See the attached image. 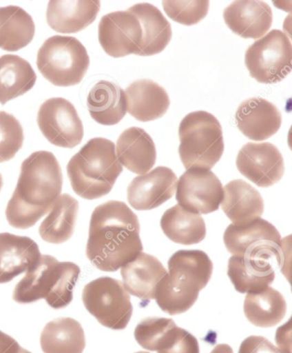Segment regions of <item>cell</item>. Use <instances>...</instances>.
<instances>
[{"instance_id": "1", "label": "cell", "mask_w": 292, "mask_h": 353, "mask_svg": "<svg viewBox=\"0 0 292 353\" xmlns=\"http://www.w3.org/2000/svg\"><path fill=\"white\" fill-rule=\"evenodd\" d=\"M140 223L127 204L108 201L91 216L86 256L98 270L115 272L143 252Z\"/></svg>"}, {"instance_id": "2", "label": "cell", "mask_w": 292, "mask_h": 353, "mask_svg": "<svg viewBox=\"0 0 292 353\" xmlns=\"http://www.w3.org/2000/svg\"><path fill=\"white\" fill-rule=\"evenodd\" d=\"M63 174L54 154L37 151L21 165V172L12 199L7 204L6 216L17 229H29L49 213L61 195Z\"/></svg>"}, {"instance_id": "3", "label": "cell", "mask_w": 292, "mask_h": 353, "mask_svg": "<svg viewBox=\"0 0 292 353\" xmlns=\"http://www.w3.org/2000/svg\"><path fill=\"white\" fill-rule=\"evenodd\" d=\"M168 268L157 285L156 299L164 312L179 315L194 305L212 276L213 265L202 250H178L169 259Z\"/></svg>"}, {"instance_id": "4", "label": "cell", "mask_w": 292, "mask_h": 353, "mask_svg": "<svg viewBox=\"0 0 292 353\" xmlns=\"http://www.w3.org/2000/svg\"><path fill=\"white\" fill-rule=\"evenodd\" d=\"M122 172L115 144L103 137L90 140L67 165L74 192L86 200L107 196Z\"/></svg>"}, {"instance_id": "5", "label": "cell", "mask_w": 292, "mask_h": 353, "mask_svg": "<svg viewBox=\"0 0 292 353\" xmlns=\"http://www.w3.org/2000/svg\"><path fill=\"white\" fill-rule=\"evenodd\" d=\"M79 265L59 262L50 255H41L14 288V301L27 305L45 299L52 309H64L73 300V291L80 276Z\"/></svg>"}, {"instance_id": "6", "label": "cell", "mask_w": 292, "mask_h": 353, "mask_svg": "<svg viewBox=\"0 0 292 353\" xmlns=\"http://www.w3.org/2000/svg\"><path fill=\"white\" fill-rule=\"evenodd\" d=\"M179 157L187 169L210 170L222 157L225 143L219 120L205 111L191 112L178 128Z\"/></svg>"}, {"instance_id": "7", "label": "cell", "mask_w": 292, "mask_h": 353, "mask_svg": "<svg viewBox=\"0 0 292 353\" xmlns=\"http://www.w3.org/2000/svg\"><path fill=\"white\" fill-rule=\"evenodd\" d=\"M37 67L45 79L57 87L82 82L90 65L87 49L75 37L55 35L39 49Z\"/></svg>"}, {"instance_id": "8", "label": "cell", "mask_w": 292, "mask_h": 353, "mask_svg": "<svg viewBox=\"0 0 292 353\" xmlns=\"http://www.w3.org/2000/svg\"><path fill=\"white\" fill-rule=\"evenodd\" d=\"M82 299L86 310L102 326L123 330L128 326L133 307L121 281L101 277L84 287Z\"/></svg>"}, {"instance_id": "9", "label": "cell", "mask_w": 292, "mask_h": 353, "mask_svg": "<svg viewBox=\"0 0 292 353\" xmlns=\"http://www.w3.org/2000/svg\"><path fill=\"white\" fill-rule=\"evenodd\" d=\"M292 46L284 32L273 30L249 46L245 65L258 83L272 84L286 79L291 70Z\"/></svg>"}, {"instance_id": "10", "label": "cell", "mask_w": 292, "mask_h": 353, "mask_svg": "<svg viewBox=\"0 0 292 353\" xmlns=\"http://www.w3.org/2000/svg\"><path fill=\"white\" fill-rule=\"evenodd\" d=\"M224 243L233 256L265 260L278 264L282 263V241L279 231L262 218L242 227L228 225L224 234Z\"/></svg>"}, {"instance_id": "11", "label": "cell", "mask_w": 292, "mask_h": 353, "mask_svg": "<svg viewBox=\"0 0 292 353\" xmlns=\"http://www.w3.org/2000/svg\"><path fill=\"white\" fill-rule=\"evenodd\" d=\"M39 128L45 139L54 145L73 148L83 139L84 130L76 109L64 98H52L39 109Z\"/></svg>"}, {"instance_id": "12", "label": "cell", "mask_w": 292, "mask_h": 353, "mask_svg": "<svg viewBox=\"0 0 292 353\" xmlns=\"http://www.w3.org/2000/svg\"><path fill=\"white\" fill-rule=\"evenodd\" d=\"M223 196L220 180L207 169H188L178 181L176 199L178 205L191 213H213L219 210Z\"/></svg>"}, {"instance_id": "13", "label": "cell", "mask_w": 292, "mask_h": 353, "mask_svg": "<svg viewBox=\"0 0 292 353\" xmlns=\"http://www.w3.org/2000/svg\"><path fill=\"white\" fill-rule=\"evenodd\" d=\"M98 32L101 48L111 57L139 54L143 41L142 28L135 14L129 10L105 15L98 23Z\"/></svg>"}, {"instance_id": "14", "label": "cell", "mask_w": 292, "mask_h": 353, "mask_svg": "<svg viewBox=\"0 0 292 353\" xmlns=\"http://www.w3.org/2000/svg\"><path fill=\"white\" fill-rule=\"evenodd\" d=\"M236 164L242 175L262 188L275 185L284 174L282 154L269 143L245 144L238 152Z\"/></svg>"}, {"instance_id": "15", "label": "cell", "mask_w": 292, "mask_h": 353, "mask_svg": "<svg viewBox=\"0 0 292 353\" xmlns=\"http://www.w3.org/2000/svg\"><path fill=\"white\" fill-rule=\"evenodd\" d=\"M178 178L171 168L158 167L134 179L127 189L130 206L136 210H151L174 196Z\"/></svg>"}, {"instance_id": "16", "label": "cell", "mask_w": 292, "mask_h": 353, "mask_svg": "<svg viewBox=\"0 0 292 353\" xmlns=\"http://www.w3.org/2000/svg\"><path fill=\"white\" fill-rule=\"evenodd\" d=\"M238 128L252 141H265L279 132L282 115L265 99L254 97L242 102L236 112Z\"/></svg>"}, {"instance_id": "17", "label": "cell", "mask_w": 292, "mask_h": 353, "mask_svg": "<svg viewBox=\"0 0 292 353\" xmlns=\"http://www.w3.org/2000/svg\"><path fill=\"white\" fill-rule=\"evenodd\" d=\"M225 23L234 34L244 39H260L269 31L273 12L267 3L242 0L227 7L223 13Z\"/></svg>"}, {"instance_id": "18", "label": "cell", "mask_w": 292, "mask_h": 353, "mask_svg": "<svg viewBox=\"0 0 292 353\" xmlns=\"http://www.w3.org/2000/svg\"><path fill=\"white\" fill-rule=\"evenodd\" d=\"M41 256L40 248L33 239L8 232L0 234V284L25 273Z\"/></svg>"}, {"instance_id": "19", "label": "cell", "mask_w": 292, "mask_h": 353, "mask_svg": "<svg viewBox=\"0 0 292 353\" xmlns=\"http://www.w3.org/2000/svg\"><path fill=\"white\" fill-rule=\"evenodd\" d=\"M167 274L156 257L143 252L121 268L126 291L144 301L156 299L157 285Z\"/></svg>"}, {"instance_id": "20", "label": "cell", "mask_w": 292, "mask_h": 353, "mask_svg": "<svg viewBox=\"0 0 292 353\" xmlns=\"http://www.w3.org/2000/svg\"><path fill=\"white\" fill-rule=\"evenodd\" d=\"M115 148L119 163L134 174H146L156 164V144L149 133L139 127L126 129Z\"/></svg>"}, {"instance_id": "21", "label": "cell", "mask_w": 292, "mask_h": 353, "mask_svg": "<svg viewBox=\"0 0 292 353\" xmlns=\"http://www.w3.org/2000/svg\"><path fill=\"white\" fill-rule=\"evenodd\" d=\"M127 111L142 122L163 117L170 107L167 92L153 81L143 79L129 84L125 91Z\"/></svg>"}, {"instance_id": "22", "label": "cell", "mask_w": 292, "mask_h": 353, "mask_svg": "<svg viewBox=\"0 0 292 353\" xmlns=\"http://www.w3.org/2000/svg\"><path fill=\"white\" fill-rule=\"evenodd\" d=\"M221 208L232 224L242 227L262 216L265 206L258 190L244 180L236 179L225 186Z\"/></svg>"}, {"instance_id": "23", "label": "cell", "mask_w": 292, "mask_h": 353, "mask_svg": "<svg viewBox=\"0 0 292 353\" xmlns=\"http://www.w3.org/2000/svg\"><path fill=\"white\" fill-rule=\"evenodd\" d=\"M101 10V2L50 1L47 10L48 26L59 33H77L96 21Z\"/></svg>"}, {"instance_id": "24", "label": "cell", "mask_w": 292, "mask_h": 353, "mask_svg": "<svg viewBox=\"0 0 292 353\" xmlns=\"http://www.w3.org/2000/svg\"><path fill=\"white\" fill-rule=\"evenodd\" d=\"M87 105L91 118L102 125H117L127 112L125 91L117 84L105 80L90 90Z\"/></svg>"}, {"instance_id": "25", "label": "cell", "mask_w": 292, "mask_h": 353, "mask_svg": "<svg viewBox=\"0 0 292 353\" xmlns=\"http://www.w3.org/2000/svg\"><path fill=\"white\" fill-rule=\"evenodd\" d=\"M138 19L143 41L138 56L147 57L165 50L172 37L171 26L157 7L150 3H137L128 9Z\"/></svg>"}, {"instance_id": "26", "label": "cell", "mask_w": 292, "mask_h": 353, "mask_svg": "<svg viewBox=\"0 0 292 353\" xmlns=\"http://www.w3.org/2000/svg\"><path fill=\"white\" fill-rule=\"evenodd\" d=\"M227 274L236 291L240 294L262 291L275 279L272 263L239 256L229 259Z\"/></svg>"}, {"instance_id": "27", "label": "cell", "mask_w": 292, "mask_h": 353, "mask_svg": "<svg viewBox=\"0 0 292 353\" xmlns=\"http://www.w3.org/2000/svg\"><path fill=\"white\" fill-rule=\"evenodd\" d=\"M79 203L69 194H61L39 228L44 241L61 245L72 238L75 232Z\"/></svg>"}, {"instance_id": "28", "label": "cell", "mask_w": 292, "mask_h": 353, "mask_svg": "<svg viewBox=\"0 0 292 353\" xmlns=\"http://www.w3.org/2000/svg\"><path fill=\"white\" fill-rule=\"evenodd\" d=\"M85 347L82 325L70 317L51 321L41 334V347L44 353H83Z\"/></svg>"}, {"instance_id": "29", "label": "cell", "mask_w": 292, "mask_h": 353, "mask_svg": "<svg viewBox=\"0 0 292 353\" xmlns=\"http://www.w3.org/2000/svg\"><path fill=\"white\" fill-rule=\"evenodd\" d=\"M36 79L26 59L14 54L0 57V104L26 94L34 86Z\"/></svg>"}, {"instance_id": "30", "label": "cell", "mask_w": 292, "mask_h": 353, "mask_svg": "<svg viewBox=\"0 0 292 353\" xmlns=\"http://www.w3.org/2000/svg\"><path fill=\"white\" fill-rule=\"evenodd\" d=\"M160 227L172 242L185 245L202 242L207 234L203 218L178 204L165 212L160 220Z\"/></svg>"}, {"instance_id": "31", "label": "cell", "mask_w": 292, "mask_h": 353, "mask_svg": "<svg viewBox=\"0 0 292 353\" xmlns=\"http://www.w3.org/2000/svg\"><path fill=\"white\" fill-rule=\"evenodd\" d=\"M35 26L32 17L19 6L0 7V48L17 52L32 41Z\"/></svg>"}, {"instance_id": "32", "label": "cell", "mask_w": 292, "mask_h": 353, "mask_svg": "<svg viewBox=\"0 0 292 353\" xmlns=\"http://www.w3.org/2000/svg\"><path fill=\"white\" fill-rule=\"evenodd\" d=\"M247 319L256 327H271L282 322L286 316V299L272 288L246 296L244 305Z\"/></svg>"}, {"instance_id": "33", "label": "cell", "mask_w": 292, "mask_h": 353, "mask_svg": "<svg viewBox=\"0 0 292 353\" xmlns=\"http://www.w3.org/2000/svg\"><path fill=\"white\" fill-rule=\"evenodd\" d=\"M23 129L13 115L0 112V163L12 160L23 147Z\"/></svg>"}, {"instance_id": "34", "label": "cell", "mask_w": 292, "mask_h": 353, "mask_svg": "<svg viewBox=\"0 0 292 353\" xmlns=\"http://www.w3.org/2000/svg\"><path fill=\"white\" fill-rule=\"evenodd\" d=\"M163 8L171 19L182 26H191L205 19L209 10L207 0L163 1Z\"/></svg>"}, {"instance_id": "35", "label": "cell", "mask_w": 292, "mask_h": 353, "mask_svg": "<svg viewBox=\"0 0 292 353\" xmlns=\"http://www.w3.org/2000/svg\"><path fill=\"white\" fill-rule=\"evenodd\" d=\"M158 353H200L198 341L184 328L174 325L157 342Z\"/></svg>"}, {"instance_id": "36", "label": "cell", "mask_w": 292, "mask_h": 353, "mask_svg": "<svg viewBox=\"0 0 292 353\" xmlns=\"http://www.w3.org/2000/svg\"><path fill=\"white\" fill-rule=\"evenodd\" d=\"M175 324L174 321L170 319L147 317L137 325L134 334L140 347L146 350L154 352L160 337Z\"/></svg>"}, {"instance_id": "37", "label": "cell", "mask_w": 292, "mask_h": 353, "mask_svg": "<svg viewBox=\"0 0 292 353\" xmlns=\"http://www.w3.org/2000/svg\"><path fill=\"white\" fill-rule=\"evenodd\" d=\"M238 353H282L262 336H249L242 342Z\"/></svg>"}, {"instance_id": "38", "label": "cell", "mask_w": 292, "mask_h": 353, "mask_svg": "<svg viewBox=\"0 0 292 353\" xmlns=\"http://www.w3.org/2000/svg\"><path fill=\"white\" fill-rule=\"evenodd\" d=\"M291 331L290 322L277 330L276 342L282 353H291V335L287 337L288 332Z\"/></svg>"}, {"instance_id": "39", "label": "cell", "mask_w": 292, "mask_h": 353, "mask_svg": "<svg viewBox=\"0 0 292 353\" xmlns=\"http://www.w3.org/2000/svg\"><path fill=\"white\" fill-rule=\"evenodd\" d=\"M19 347L15 339L0 330V353H10Z\"/></svg>"}, {"instance_id": "40", "label": "cell", "mask_w": 292, "mask_h": 353, "mask_svg": "<svg viewBox=\"0 0 292 353\" xmlns=\"http://www.w3.org/2000/svg\"><path fill=\"white\" fill-rule=\"evenodd\" d=\"M211 353H234L230 345L227 344L217 345Z\"/></svg>"}, {"instance_id": "41", "label": "cell", "mask_w": 292, "mask_h": 353, "mask_svg": "<svg viewBox=\"0 0 292 353\" xmlns=\"http://www.w3.org/2000/svg\"><path fill=\"white\" fill-rule=\"evenodd\" d=\"M10 353H31L30 351L26 350V349H24L23 347H19L17 349V350L10 352Z\"/></svg>"}, {"instance_id": "42", "label": "cell", "mask_w": 292, "mask_h": 353, "mask_svg": "<svg viewBox=\"0 0 292 353\" xmlns=\"http://www.w3.org/2000/svg\"><path fill=\"white\" fill-rule=\"evenodd\" d=\"M3 187V178L1 174H0V192H1Z\"/></svg>"}, {"instance_id": "43", "label": "cell", "mask_w": 292, "mask_h": 353, "mask_svg": "<svg viewBox=\"0 0 292 353\" xmlns=\"http://www.w3.org/2000/svg\"><path fill=\"white\" fill-rule=\"evenodd\" d=\"M136 353H149V352H136Z\"/></svg>"}]
</instances>
